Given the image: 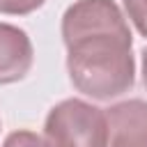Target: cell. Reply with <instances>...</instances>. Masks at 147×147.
Instances as JSON below:
<instances>
[{"label": "cell", "instance_id": "4", "mask_svg": "<svg viewBox=\"0 0 147 147\" xmlns=\"http://www.w3.org/2000/svg\"><path fill=\"white\" fill-rule=\"evenodd\" d=\"M34 60L32 41L25 30L0 23V85L25 78Z\"/></svg>", "mask_w": 147, "mask_h": 147}, {"label": "cell", "instance_id": "3", "mask_svg": "<svg viewBox=\"0 0 147 147\" xmlns=\"http://www.w3.org/2000/svg\"><path fill=\"white\" fill-rule=\"evenodd\" d=\"M106 147H147V101L129 99L103 110Z\"/></svg>", "mask_w": 147, "mask_h": 147}, {"label": "cell", "instance_id": "2", "mask_svg": "<svg viewBox=\"0 0 147 147\" xmlns=\"http://www.w3.org/2000/svg\"><path fill=\"white\" fill-rule=\"evenodd\" d=\"M46 147H106V115L101 108L67 99L51 108L44 124Z\"/></svg>", "mask_w": 147, "mask_h": 147}, {"label": "cell", "instance_id": "6", "mask_svg": "<svg viewBox=\"0 0 147 147\" xmlns=\"http://www.w3.org/2000/svg\"><path fill=\"white\" fill-rule=\"evenodd\" d=\"M2 147H46V145H44V138H41V136H37L34 131L21 129V131L9 133Z\"/></svg>", "mask_w": 147, "mask_h": 147}, {"label": "cell", "instance_id": "8", "mask_svg": "<svg viewBox=\"0 0 147 147\" xmlns=\"http://www.w3.org/2000/svg\"><path fill=\"white\" fill-rule=\"evenodd\" d=\"M142 83L147 87V48L142 51Z\"/></svg>", "mask_w": 147, "mask_h": 147}, {"label": "cell", "instance_id": "7", "mask_svg": "<svg viewBox=\"0 0 147 147\" xmlns=\"http://www.w3.org/2000/svg\"><path fill=\"white\" fill-rule=\"evenodd\" d=\"M46 0H0V14H11V16H23L34 9H39Z\"/></svg>", "mask_w": 147, "mask_h": 147}, {"label": "cell", "instance_id": "5", "mask_svg": "<svg viewBox=\"0 0 147 147\" xmlns=\"http://www.w3.org/2000/svg\"><path fill=\"white\" fill-rule=\"evenodd\" d=\"M122 2L136 30L142 37H147V0H122Z\"/></svg>", "mask_w": 147, "mask_h": 147}, {"label": "cell", "instance_id": "1", "mask_svg": "<svg viewBox=\"0 0 147 147\" xmlns=\"http://www.w3.org/2000/svg\"><path fill=\"white\" fill-rule=\"evenodd\" d=\"M67 69L74 87L92 99H113L133 87L131 30L113 0H76L62 16Z\"/></svg>", "mask_w": 147, "mask_h": 147}]
</instances>
